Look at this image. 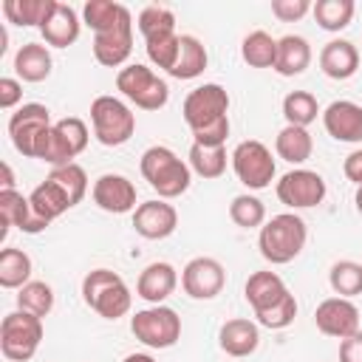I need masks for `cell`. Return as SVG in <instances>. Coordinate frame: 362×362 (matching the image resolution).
Wrapping results in <instances>:
<instances>
[{
  "label": "cell",
  "instance_id": "cell-1",
  "mask_svg": "<svg viewBox=\"0 0 362 362\" xmlns=\"http://www.w3.org/2000/svg\"><path fill=\"white\" fill-rule=\"evenodd\" d=\"M305 240H308V226L297 212L272 215L257 232V249L263 260H269L272 266L291 263L305 249Z\"/></svg>",
  "mask_w": 362,
  "mask_h": 362
},
{
  "label": "cell",
  "instance_id": "cell-2",
  "mask_svg": "<svg viewBox=\"0 0 362 362\" xmlns=\"http://www.w3.org/2000/svg\"><path fill=\"white\" fill-rule=\"evenodd\" d=\"M139 170L144 175V181L158 192V198L173 201L178 195H184L192 184V170L184 158L175 156V150L164 147V144H153L141 153Z\"/></svg>",
  "mask_w": 362,
  "mask_h": 362
},
{
  "label": "cell",
  "instance_id": "cell-3",
  "mask_svg": "<svg viewBox=\"0 0 362 362\" xmlns=\"http://www.w3.org/2000/svg\"><path fill=\"white\" fill-rule=\"evenodd\" d=\"M82 300L93 314L116 322L119 317L130 314L133 291L124 283V277L113 269H90L82 277Z\"/></svg>",
  "mask_w": 362,
  "mask_h": 362
},
{
  "label": "cell",
  "instance_id": "cell-4",
  "mask_svg": "<svg viewBox=\"0 0 362 362\" xmlns=\"http://www.w3.org/2000/svg\"><path fill=\"white\" fill-rule=\"evenodd\" d=\"M90 124H93V136L99 144L122 147L136 133V113L130 110L124 99L102 93L90 102Z\"/></svg>",
  "mask_w": 362,
  "mask_h": 362
},
{
  "label": "cell",
  "instance_id": "cell-5",
  "mask_svg": "<svg viewBox=\"0 0 362 362\" xmlns=\"http://www.w3.org/2000/svg\"><path fill=\"white\" fill-rule=\"evenodd\" d=\"M116 90L141 110H161L170 99V85L147 65H124L116 74Z\"/></svg>",
  "mask_w": 362,
  "mask_h": 362
},
{
  "label": "cell",
  "instance_id": "cell-6",
  "mask_svg": "<svg viewBox=\"0 0 362 362\" xmlns=\"http://www.w3.org/2000/svg\"><path fill=\"white\" fill-rule=\"evenodd\" d=\"M42 317H34L23 308L11 311L0 322V351L8 362H28L42 342Z\"/></svg>",
  "mask_w": 362,
  "mask_h": 362
},
{
  "label": "cell",
  "instance_id": "cell-7",
  "mask_svg": "<svg viewBox=\"0 0 362 362\" xmlns=\"http://www.w3.org/2000/svg\"><path fill=\"white\" fill-rule=\"evenodd\" d=\"M130 331L141 345L164 351L181 339V317L170 305H147L130 317Z\"/></svg>",
  "mask_w": 362,
  "mask_h": 362
},
{
  "label": "cell",
  "instance_id": "cell-8",
  "mask_svg": "<svg viewBox=\"0 0 362 362\" xmlns=\"http://www.w3.org/2000/svg\"><path fill=\"white\" fill-rule=\"evenodd\" d=\"M229 161H232V170H235L238 181L246 189H266L277 175V164H274L272 150L257 139L240 141L229 153Z\"/></svg>",
  "mask_w": 362,
  "mask_h": 362
},
{
  "label": "cell",
  "instance_id": "cell-9",
  "mask_svg": "<svg viewBox=\"0 0 362 362\" xmlns=\"http://www.w3.org/2000/svg\"><path fill=\"white\" fill-rule=\"evenodd\" d=\"M181 116H184L189 130H201V127L229 116V93H226V88L218 85V82H204V85L192 88L184 96Z\"/></svg>",
  "mask_w": 362,
  "mask_h": 362
},
{
  "label": "cell",
  "instance_id": "cell-10",
  "mask_svg": "<svg viewBox=\"0 0 362 362\" xmlns=\"http://www.w3.org/2000/svg\"><path fill=\"white\" fill-rule=\"evenodd\" d=\"M274 192H277L280 204H286L288 209H311L325 201L328 187L317 170L294 167L286 175H280V181L274 184Z\"/></svg>",
  "mask_w": 362,
  "mask_h": 362
},
{
  "label": "cell",
  "instance_id": "cell-11",
  "mask_svg": "<svg viewBox=\"0 0 362 362\" xmlns=\"http://www.w3.org/2000/svg\"><path fill=\"white\" fill-rule=\"evenodd\" d=\"M48 127H54V122H51V110L45 105H40V102L20 105L8 119V136H11L14 150L25 158H34L37 141Z\"/></svg>",
  "mask_w": 362,
  "mask_h": 362
},
{
  "label": "cell",
  "instance_id": "cell-12",
  "mask_svg": "<svg viewBox=\"0 0 362 362\" xmlns=\"http://www.w3.org/2000/svg\"><path fill=\"white\" fill-rule=\"evenodd\" d=\"M226 286V269L215 257H192L181 269V288L192 300H215Z\"/></svg>",
  "mask_w": 362,
  "mask_h": 362
},
{
  "label": "cell",
  "instance_id": "cell-13",
  "mask_svg": "<svg viewBox=\"0 0 362 362\" xmlns=\"http://www.w3.org/2000/svg\"><path fill=\"white\" fill-rule=\"evenodd\" d=\"M314 325L325 337L345 339L359 331V308L348 297H325L314 311Z\"/></svg>",
  "mask_w": 362,
  "mask_h": 362
},
{
  "label": "cell",
  "instance_id": "cell-14",
  "mask_svg": "<svg viewBox=\"0 0 362 362\" xmlns=\"http://www.w3.org/2000/svg\"><path fill=\"white\" fill-rule=\"evenodd\" d=\"M90 195H93V204L110 215L136 212V206H139L136 204V184L122 173H102L93 181Z\"/></svg>",
  "mask_w": 362,
  "mask_h": 362
},
{
  "label": "cell",
  "instance_id": "cell-15",
  "mask_svg": "<svg viewBox=\"0 0 362 362\" xmlns=\"http://www.w3.org/2000/svg\"><path fill=\"white\" fill-rule=\"evenodd\" d=\"M133 229L144 240H164L178 229V212L164 198L141 201L133 212Z\"/></svg>",
  "mask_w": 362,
  "mask_h": 362
},
{
  "label": "cell",
  "instance_id": "cell-16",
  "mask_svg": "<svg viewBox=\"0 0 362 362\" xmlns=\"http://www.w3.org/2000/svg\"><path fill=\"white\" fill-rule=\"evenodd\" d=\"M0 218H3V240H6L8 229H20L25 235H40L42 229H48V221L34 212L28 195H23L17 189L0 192Z\"/></svg>",
  "mask_w": 362,
  "mask_h": 362
},
{
  "label": "cell",
  "instance_id": "cell-17",
  "mask_svg": "<svg viewBox=\"0 0 362 362\" xmlns=\"http://www.w3.org/2000/svg\"><path fill=\"white\" fill-rule=\"evenodd\" d=\"M322 127L334 141L359 144L362 141V105L351 99H337L322 110Z\"/></svg>",
  "mask_w": 362,
  "mask_h": 362
},
{
  "label": "cell",
  "instance_id": "cell-18",
  "mask_svg": "<svg viewBox=\"0 0 362 362\" xmlns=\"http://www.w3.org/2000/svg\"><path fill=\"white\" fill-rule=\"evenodd\" d=\"M175 286H178L175 266L167 263V260H156V263H147L139 272L136 297H141L147 305H164V300L175 291Z\"/></svg>",
  "mask_w": 362,
  "mask_h": 362
},
{
  "label": "cell",
  "instance_id": "cell-19",
  "mask_svg": "<svg viewBox=\"0 0 362 362\" xmlns=\"http://www.w3.org/2000/svg\"><path fill=\"white\" fill-rule=\"evenodd\" d=\"M133 51V20L105 31V34H93V57L99 65L105 68H124V62L130 59Z\"/></svg>",
  "mask_w": 362,
  "mask_h": 362
},
{
  "label": "cell",
  "instance_id": "cell-20",
  "mask_svg": "<svg viewBox=\"0 0 362 362\" xmlns=\"http://www.w3.org/2000/svg\"><path fill=\"white\" fill-rule=\"evenodd\" d=\"M218 345H221L223 354H229L235 359L252 356L260 345V325L255 320H246V317L226 320L218 328Z\"/></svg>",
  "mask_w": 362,
  "mask_h": 362
},
{
  "label": "cell",
  "instance_id": "cell-21",
  "mask_svg": "<svg viewBox=\"0 0 362 362\" xmlns=\"http://www.w3.org/2000/svg\"><path fill=\"white\" fill-rule=\"evenodd\" d=\"M79 31H82V20H79L76 8L68 6V3H59V0L54 6L51 17L40 28L45 45H51V48H68V45H74L79 40Z\"/></svg>",
  "mask_w": 362,
  "mask_h": 362
},
{
  "label": "cell",
  "instance_id": "cell-22",
  "mask_svg": "<svg viewBox=\"0 0 362 362\" xmlns=\"http://www.w3.org/2000/svg\"><path fill=\"white\" fill-rule=\"evenodd\" d=\"M320 71L328 79H351L359 71V48L351 40H328L320 51Z\"/></svg>",
  "mask_w": 362,
  "mask_h": 362
},
{
  "label": "cell",
  "instance_id": "cell-23",
  "mask_svg": "<svg viewBox=\"0 0 362 362\" xmlns=\"http://www.w3.org/2000/svg\"><path fill=\"white\" fill-rule=\"evenodd\" d=\"M286 294H288V288H286L283 277L277 272H272V269L252 272L249 280H246V286H243V297L252 305V311H266L274 303H280Z\"/></svg>",
  "mask_w": 362,
  "mask_h": 362
},
{
  "label": "cell",
  "instance_id": "cell-24",
  "mask_svg": "<svg viewBox=\"0 0 362 362\" xmlns=\"http://www.w3.org/2000/svg\"><path fill=\"white\" fill-rule=\"evenodd\" d=\"M51 68H54V59H51L48 45H42V42H25L14 54V74L23 82H42V79H48Z\"/></svg>",
  "mask_w": 362,
  "mask_h": 362
},
{
  "label": "cell",
  "instance_id": "cell-25",
  "mask_svg": "<svg viewBox=\"0 0 362 362\" xmlns=\"http://www.w3.org/2000/svg\"><path fill=\"white\" fill-rule=\"evenodd\" d=\"M311 65V45L300 34H286L277 40V62L274 71L280 76H300Z\"/></svg>",
  "mask_w": 362,
  "mask_h": 362
},
{
  "label": "cell",
  "instance_id": "cell-26",
  "mask_svg": "<svg viewBox=\"0 0 362 362\" xmlns=\"http://www.w3.org/2000/svg\"><path fill=\"white\" fill-rule=\"evenodd\" d=\"M127 20H133L130 8L122 3H113V0H88L82 6V23L88 28H93V34H105Z\"/></svg>",
  "mask_w": 362,
  "mask_h": 362
},
{
  "label": "cell",
  "instance_id": "cell-27",
  "mask_svg": "<svg viewBox=\"0 0 362 362\" xmlns=\"http://www.w3.org/2000/svg\"><path fill=\"white\" fill-rule=\"evenodd\" d=\"M274 153H277V158H283V161H288L294 167L305 164L311 158V153H314V139H311L308 127L286 124L274 139Z\"/></svg>",
  "mask_w": 362,
  "mask_h": 362
},
{
  "label": "cell",
  "instance_id": "cell-28",
  "mask_svg": "<svg viewBox=\"0 0 362 362\" xmlns=\"http://www.w3.org/2000/svg\"><path fill=\"white\" fill-rule=\"evenodd\" d=\"M209 65V54L204 48V42L192 34H181V48H178V59L170 71L173 79H195L206 71Z\"/></svg>",
  "mask_w": 362,
  "mask_h": 362
},
{
  "label": "cell",
  "instance_id": "cell-29",
  "mask_svg": "<svg viewBox=\"0 0 362 362\" xmlns=\"http://www.w3.org/2000/svg\"><path fill=\"white\" fill-rule=\"evenodd\" d=\"M28 201H31L34 212H37L40 218H45L48 223H51V221H57L59 215H65V212L71 209L68 195H65V192L59 189V184H54L51 178H45L42 184H37V187L31 189Z\"/></svg>",
  "mask_w": 362,
  "mask_h": 362
},
{
  "label": "cell",
  "instance_id": "cell-30",
  "mask_svg": "<svg viewBox=\"0 0 362 362\" xmlns=\"http://www.w3.org/2000/svg\"><path fill=\"white\" fill-rule=\"evenodd\" d=\"M240 57L249 68H274L277 62V40L269 31H249L240 42Z\"/></svg>",
  "mask_w": 362,
  "mask_h": 362
},
{
  "label": "cell",
  "instance_id": "cell-31",
  "mask_svg": "<svg viewBox=\"0 0 362 362\" xmlns=\"http://www.w3.org/2000/svg\"><path fill=\"white\" fill-rule=\"evenodd\" d=\"M54 6H57V0H3V14L14 25L42 28V23L51 17Z\"/></svg>",
  "mask_w": 362,
  "mask_h": 362
},
{
  "label": "cell",
  "instance_id": "cell-32",
  "mask_svg": "<svg viewBox=\"0 0 362 362\" xmlns=\"http://www.w3.org/2000/svg\"><path fill=\"white\" fill-rule=\"evenodd\" d=\"M311 14L322 31L337 34L351 25V20L356 14V3L354 0H317L311 6Z\"/></svg>",
  "mask_w": 362,
  "mask_h": 362
},
{
  "label": "cell",
  "instance_id": "cell-33",
  "mask_svg": "<svg viewBox=\"0 0 362 362\" xmlns=\"http://www.w3.org/2000/svg\"><path fill=\"white\" fill-rule=\"evenodd\" d=\"M31 257L23 249L6 246L0 252V286L3 288H23L25 283H31Z\"/></svg>",
  "mask_w": 362,
  "mask_h": 362
},
{
  "label": "cell",
  "instance_id": "cell-34",
  "mask_svg": "<svg viewBox=\"0 0 362 362\" xmlns=\"http://www.w3.org/2000/svg\"><path fill=\"white\" fill-rule=\"evenodd\" d=\"M317 116H322V110H320V102H317L314 93H308V90H288L283 96V119H286V124L308 127L311 122H317Z\"/></svg>",
  "mask_w": 362,
  "mask_h": 362
},
{
  "label": "cell",
  "instance_id": "cell-35",
  "mask_svg": "<svg viewBox=\"0 0 362 362\" xmlns=\"http://www.w3.org/2000/svg\"><path fill=\"white\" fill-rule=\"evenodd\" d=\"M226 147H204V144H192L187 153V164L195 175L201 178H221L226 173Z\"/></svg>",
  "mask_w": 362,
  "mask_h": 362
},
{
  "label": "cell",
  "instance_id": "cell-36",
  "mask_svg": "<svg viewBox=\"0 0 362 362\" xmlns=\"http://www.w3.org/2000/svg\"><path fill=\"white\" fill-rule=\"evenodd\" d=\"M136 28L139 34L147 40H158V37H167V34H175V14L167 8V6H144L136 17Z\"/></svg>",
  "mask_w": 362,
  "mask_h": 362
},
{
  "label": "cell",
  "instance_id": "cell-37",
  "mask_svg": "<svg viewBox=\"0 0 362 362\" xmlns=\"http://www.w3.org/2000/svg\"><path fill=\"white\" fill-rule=\"evenodd\" d=\"M328 286L337 297H359L362 294V263L356 260H337L328 272Z\"/></svg>",
  "mask_w": 362,
  "mask_h": 362
},
{
  "label": "cell",
  "instance_id": "cell-38",
  "mask_svg": "<svg viewBox=\"0 0 362 362\" xmlns=\"http://www.w3.org/2000/svg\"><path fill=\"white\" fill-rule=\"evenodd\" d=\"M229 218H232V223L240 226V229H260V226L266 223V206H263V201H260L257 195L240 192V195H235L232 204H229Z\"/></svg>",
  "mask_w": 362,
  "mask_h": 362
},
{
  "label": "cell",
  "instance_id": "cell-39",
  "mask_svg": "<svg viewBox=\"0 0 362 362\" xmlns=\"http://www.w3.org/2000/svg\"><path fill=\"white\" fill-rule=\"evenodd\" d=\"M17 308L34 314V317H48L54 308V288L45 280H31L17 291Z\"/></svg>",
  "mask_w": 362,
  "mask_h": 362
},
{
  "label": "cell",
  "instance_id": "cell-40",
  "mask_svg": "<svg viewBox=\"0 0 362 362\" xmlns=\"http://www.w3.org/2000/svg\"><path fill=\"white\" fill-rule=\"evenodd\" d=\"M34 158L51 164V170H54V167L74 164L76 156H74V150L68 147V141L59 136V130H57V127H48V130L40 136V141H37V153H34Z\"/></svg>",
  "mask_w": 362,
  "mask_h": 362
},
{
  "label": "cell",
  "instance_id": "cell-41",
  "mask_svg": "<svg viewBox=\"0 0 362 362\" xmlns=\"http://www.w3.org/2000/svg\"><path fill=\"white\" fill-rule=\"evenodd\" d=\"M48 178L54 181V184H59V189L68 195V201H71V206H76L82 198H85V192H88V173L74 161V164H65V167H54L51 173H48Z\"/></svg>",
  "mask_w": 362,
  "mask_h": 362
},
{
  "label": "cell",
  "instance_id": "cell-42",
  "mask_svg": "<svg viewBox=\"0 0 362 362\" xmlns=\"http://www.w3.org/2000/svg\"><path fill=\"white\" fill-rule=\"evenodd\" d=\"M294 317H297V300H294L291 291H288L280 303H274L272 308H266V311H255V322L263 325V328H272V331H283V328H288V325L294 322Z\"/></svg>",
  "mask_w": 362,
  "mask_h": 362
},
{
  "label": "cell",
  "instance_id": "cell-43",
  "mask_svg": "<svg viewBox=\"0 0 362 362\" xmlns=\"http://www.w3.org/2000/svg\"><path fill=\"white\" fill-rule=\"evenodd\" d=\"M178 48H181V34H167V37H158V40H147L144 42V51H147V59L161 68V71H173L175 59H178Z\"/></svg>",
  "mask_w": 362,
  "mask_h": 362
},
{
  "label": "cell",
  "instance_id": "cell-44",
  "mask_svg": "<svg viewBox=\"0 0 362 362\" xmlns=\"http://www.w3.org/2000/svg\"><path fill=\"white\" fill-rule=\"evenodd\" d=\"M54 127H57L59 136L68 141V147L74 150V156H79V153L88 147V141H90V130H88V124H85L79 116H65V119L54 122Z\"/></svg>",
  "mask_w": 362,
  "mask_h": 362
},
{
  "label": "cell",
  "instance_id": "cell-45",
  "mask_svg": "<svg viewBox=\"0 0 362 362\" xmlns=\"http://www.w3.org/2000/svg\"><path fill=\"white\" fill-rule=\"evenodd\" d=\"M229 116L201 127V130H192V144H204V147H226V139H229Z\"/></svg>",
  "mask_w": 362,
  "mask_h": 362
},
{
  "label": "cell",
  "instance_id": "cell-46",
  "mask_svg": "<svg viewBox=\"0 0 362 362\" xmlns=\"http://www.w3.org/2000/svg\"><path fill=\"white\" fill-rule=\"evenodd\" d=\"M311 6L314 3H308V0H272V14L280 23H297L311 11Z\"/></svg>",
  "mask_w": 362,
  "mask_h": 362
},
{
  "label": "cell",
  "instance_id": "cell-47",
  "mask_svg": "<svg viewBox=\"0 0 362 362\" xmlns=\"http://www.w3.org/2000/svg\"><path fill=\"white\" fill-rule=\"evenodd\" d=\"M23 102V82L17 76H3L0 79V107L14 110Z\"/></svg>",
  "mask_w": 362,
  "mask_h": 362
},
{
  "label": "cell",
  "instance_id": "cell-48",
  "mask_svg": "<svg viewBox=\"0 0 362 362\" xmlns=\"http://www.w3.org/2000/svg\"><path fill=\"white\" fill-rule=\"evenodd\" d=\"M339 362H362V331L339 339Z\"/></svg>",
  "mask_w": 362,
  "mask_h": 362
},
{
  "label": "cell",
  "instance_id": "cell-49",
  "mask_svg": "<svg viewBox=\"0 0 362 362\" xmlns=\"http://www.w3.org/2000/svg\"><path fill=\"white\" fill-rule=\"evenodd\" d=\"M342 173H345V178H348L351 184L362 187V147H356V150H351V153L345 156Z\"/></svg>",
  "mask_w": 362,
  "mask_h": 362
},
{
  "label": "cell",
  "instance_id": "cell-50",
  "mask_svg": "<svg viewBox=\"0 0 362 362\" xmlns=\"http://www.w3.org/2000/svg\"><path fill=\"white\" fill-rule=\"evenodd\" d=\"M0 173H3V181H0V192H3V189H14V173H11L8 161H3V164H0Z\"/></svg>",
  "mask_w": 362,
  "mask_h": 362
},
{
  "label": "cell",
  "instance_id": "cell-51",
  "mask_svg": "<svg viewBox=\"0 0 362 362\" xmlns=\"http://www.w3.org/2000/svg\"><path fill=\"white\" fill-rule=\"evenodd\" d=\"M122 362H156L150 354H127Z\"/></svg>",
  "mask_w": 362,
  "mask_h": 362
},
{
  "label": "cell",
  "instance_id": "cell-52",
  "mask_svg": "<svg viewBox=\"0 0 362 362\" xmlns=\"http://www.w3.org/2000/svg\"><path fill=\"white\" fill-rule=\"evenodd\" d=\"M6 42H8V31H6V25L0 23V57H3V54H6V48H8Z\"/></svg>",
  "mask_w": 362,
  "mask_h": 362
},
{
  "label": "cell",
  "instance_id": "cell-53",
  "mask_svg": "<svg viewBox=\"0 0 362 362\" xmlns=\"http://www.w3.org/2000/svg\"><path fill=\"white\" fill-rule=\"evenodd\" d=\"M354 204H356V212L362 215V187H356V192H354Z\"/></svg>",
  "mask_w": 362,
  "mask_h": 362
}]
</instances>
